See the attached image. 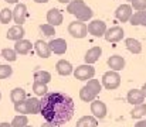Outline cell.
Instances as JSON below:
<instances>
[{
	"label": "cell",
	"instance_id": "cell-1",
	"mask_svg": "<svg viewBox=\"0 0 146 127\" xmlns=\"http://www.w3.org/2000/svg\"><path fill=\"white\" fill-rule=\"evenodd\" d=\"M40 114L47 123L61 126L70 122L74 116V100L62 92H47L40 100Z\"/></svg>",
	"mask_w": 146,
	"mask_h": 127
},
{
	"label": "cell",
	"instance_id": "cell-2",
	"mask_svg": "<svg viewBox=\"0 0 146 127\" xmlns=\"http://www.w3.org/2000/svg\"><path fill=\"white\" fill-rule=\"evenodd\" d=\"M40 109L41 105L37 97H26L23 102L14 105V110L19 114H38Z\"/></svg>",
	"mask_w": 146,
	"mask_h": 127
},
{
	"label": "cell",
	"instance_id": "cell-3",
	"mask_svg": "<svg viewBox=\"0 0 146 127\" xmlns=\"http://www.w3.org/2000/svg\"><path fill=\"white\" fill-rule=\"evenodd\" d=\"M102 85L108 90H113L121 85V76L116 71H108L102 76Z\"/></svg>",
	"mask_w": 146,
	"mask_h": 127
},
{
	"label": "cell",
	"instance_id": "cell-4",
	"mask_svg": "<svg viewBox=\"0 0 146 127\" xmlns=\"http://www.w3.org/2000/svg\"><path fill=\"white\" fill-rule=\"evenodd\" d=\"M72 72H74L75 79H78V81H88V79H92L94 75H95V69H94V66L90 65V64L80 65V66H77L75 71H72Z\"/></svg>",
	"mask_w": 146,
	"mask_h": 127
},
{
	"label": "cell",
	"instance_id": "cell-5",
	"mask_svg": "<svg viewBox=\"0 0 146 127\" xmlns=\"http://www.w3.org/2000/svg\"><path fill=\"white\" fill-rule=\"evenodd\" d=\"M68 33L74 37V38H84L88 34L87 26L82 21H72L68 26Z\"/></svg>",
	"mask_w": 146,
	"mask_h": 127
},
{
	"label": "cell",
	"instance_id": "cell-6",
	"mask_svg": "<svg viewBox=\"0 0 146 127\" xmlns=\"http://www.w3.org/2000/svg\"><path fill=\"white\" fill-rule=\"evenodd\" d=\"M11 11H13V20H14V23H17L19 26H23L26 23V20H27V16H29L26 4L17 3L16 7H14V10H11Z\"/></svg>",
	"mask_w": 146,
	"mask_h": 127
},
{
	"label": "cell",
	"instance_id": "cell-7",
	"mask_svg": "<svg viewBox=\"0 0 146 127\" xmlns=\"http://www.w3.org/2000/svg\"><path fill=\"white\" fill-rule=\"evenodd\" d=\"M88 33L92 34L94 37H104L105 31H106V24L102 21V20H94L88 24L87 27Z\"/></svg>",
	"mask_w": 146,
	"mask_h": 127
},
{
	"label": "cell",
	"instance_id": "cell-8",
	"mask_svg": "<svg viewBox=\"0 0 146 127\" xmlns=\"http://www.w3.org/2000/svg\"><path fill=\"white\" fill-rule=\"evenodd\" d=\"M104 37L108 42H118L123 38V30H122V27H118V26L106 28Z\"/></svg>",
	"mask_w": 146,
	"mask_h": 127
},
{
	"label": "cell",
	"instance_id": "cell-9",
	"mask_svg": "<svg viewBox=\"0 0 146 127\" xmlns=\"http://www.w3.org/2000/svg\"><path fill=\"white\" fill-rule=\"evenodd\" d=\"M48 47L51 52H54L57 55H62L67 51V41L64 38H52L48 42Z\"/></svg>",
	"mask_w": 146,
	"mask_h": 127
},
{
	"label": "cell",
	"instance_id": "cell-10",
	"mask_svg": "<svg viewBox=\"0 0 146 127\" xmlns=\"http://www.w3.org/2000/svg\"><path fill=\"white\" fill-rule=\"evenodd\" d=\"M91 113L95 119H104L106 116V105L101 100H92L91 103Z\"/></svg>",
	"mask_w": 146,
	"mask_h": 127
},
{
	"label": "cell",
	"instance_id": "cell-11",
	"mask_svg": "<svg viewBox=\"0 0 146 127\" xmlns=\"http://www.w3.org/2000/svg\"><path fill=\"white\" fill-rule=\"evenodd\" d=\"M131 16H132V7H131L129 4H121V6L116 9V11H115V17H116L119 21H122V23L129 21Z\"/></svg>",
	"mask_w": 146,
	"mask_h": 127
},
{
	"label": "cell",
	"instance_id": "cell-12",
	"mask_svg": "<svg viewBox=\"0 0 146 127\" xmlns=\"http://www.w3.org/2000/svg\"><path fill=\"white\" fill-rule=\"evenodd\" d=\"M24 34H26V31H24L23 26L16 24V26H13V27H10V28H9V31H7L6 37H7V40L19 41V40H21V38L24 37Z\"/></svg>",
	"mask_w": 146,
	"mask_h": 127
},
{
	"label": "cell",
	"instance_id": "cell-13",
	"mask_svg": "<svg viewBox=\"0 0 146 127\" xmlns=\"http://www.w3.org/2000/svg\"><path fill=\"white\" fill-rule=\"evenodd\" d=\"M108 66L112 69V71H121V69H123L125 68V59H123V57H121V55H112V57H109L108 58Z\"/></svg>",
	"mask_w": 146,
	"mask_h": 127
},
{
	"label": "cell",
	"instance_id": "cell-14",
	"mask_svg": "<svg viewBox=\"0 0 146 127\" xmlns=\"http://www.w3.org/2000/svg\"><path fill=\"white\" fill-rule=\"evenodd\" d=\"M47 23H48L50 26H52V27L60 26L62 23V14H61V11L58 9H51V10H48V13H47Z\"/></svg>",
	"mask_w": 146,
	"mask_h": 127
},
{
	"label": "cell",
	"instance_id": "cell-15",
	"mask_svg": "<svg viewBox=\"0 0 146 127\" xmlns=\"http://www.w3.org/2000/svg\"><path fill=\"white\" fill-rule=\"evenodd\" d=\"M101 54H102V48H101V47H92L91 49L87 51V54H85V57H84L85 64H90V65L95 64L98 59H99Z\"/></svg>",
	"mask_w": 146,
	"mask_h": 127
},
{
	"label": "cell",
	"instance_id": "cell-16",
	"mask_svg": "<svg viewBox=\"0 0 146 127\" xmlns=\"http://www.w3.org/2000/svg\"><path fill=\"white\" fill-rule=\"evenodd\" d=\"M31 47H33L31 41L21 38V40L16 41V44H14V51H16V54H20V55H26V54H29V52L31 51Z\"/></svg>",
	"mask_w": 146,
	"mask_h": 127
},
{
	"label": "cell",
	"instance_id": "cell-17",
	"mask_svg": "<svg viewBox=\"0 0 146 127\" xmlns=\"http://www.w3.org/2000/svg\"><path fill=\"white\" fill-rule=\"evenodd\" d=\"M128 102L131 105H135V106L142 105L145 102V96L142 95L141 89H132V90H129L128 92Z\"/></svg>",
	"mask_w": 146,
	"mask_h": 127
},
{
	"label": "cell",
	"instance_id": "cell-18",
	"mask_svg": "<svg viewBox=\"0 0 146 127\" xmlns=\"http://www.w3.org/2000/svg\"><path fill=\"white\" fill-rule=\"evenodd\" d=\"M55 69H57V72H58L60 75H62V76H68V75H71L72 71H74L71 62H68V61H65V59H60V61L57 62V65H55Z\"/></svg>",
	"mask_w": 146,
	"mask_h": 127
},
{
	"label": "cell",
	"instance_id": "cell-19",
	"mask_svg": "<svg viewBox=\"0 0 146 127\" xmlns=\"http://www.w3.org/2000/svg\"><path fill=\"white\" fill-rule=\"evenodd\" d=\"M34 48H36L37 55H38V57H41V58H48L50 55H51V51H50L48 44H47V42H44L43 40L36 41V44H34Z\"/></svg>",
	"mask_w": 146,
	"mask_h": 127
},
{
	"label": "cell",
	"instance_id": "cell-20",
	"mask_svg": "<svg viewBox=\"0 0 146 127\" xmlns=\"http://www.w3.org/2000/svg\"><path fill=\"white\" fill-rule=\"evenodd\" d=\"M129 21L132 26H146V10H139L136 13H132Z\"/></svg>",
	"mask_w": 146,
	"mask_h": 127
},
{
	"label": "cell",
	"instance_id": "cell-21",
	"mask_svg": "<svg viewBox=\"0 0 146 127\" xmlns=\"http://www.w3.org/2000/svg\"><path fill=\"white\" fill-rule=\"evenodd\" d=\"M97 96L98 95L88 86V85H85V86L80 90V97H81V100H84V102H92Z\"/></svg>",
	"mask_w": 146,
	"mask_h": 127
},
{
	"label": "cell",
	"instance_id": "cell-22",
	"mask_svg": "<svg viewBox=\"0 0 146 127\" xmlns=\"http://www.w3.org/2000/svg\"><path fill=\"white\" fill-rule=\"evenodd\" d=\"M26 97H27V95H26V90L23 88H14L10 93V99L14 105L19 103V102H23Z\"/></svg>",
	"mask_w": 146,
	"mask_h": 127
},
{
	"label": "cell",
	"instance_id": "cell-23",
	"mask_svg": "<svg viewBox=\"0 0 146 127\" xmlns=\"http://www.w3.org/2000/svg\"><path fill=\"white\" fill-rule=\"evenodd\" d=\"M125 45H126L128 51L132 52V54H141V52H142V45H141V42L138 41V40H135V38H126Z\"/></svg>",
	"mask_w": 146,
	"mask_h": 127
},
{
	"label": "cell",
	"instance_id": "cell-24",
	"mask_svg": "<svg viewBox=\"0 0 146 127\" xmlns=\"http://www.w3.org/2000/svg\"><path fill=\"white\" fill-rule=\"evenodd\" d=\"M77 127H97L98 126V119L94 116H84L77 122Z\"/></svg>",
	"mask_w": 146,
	"mask_h": 127
},
{
	"label": "cell",
	"instance_id": "cell-25",
	"mask_svg": "<svg viewBox=\"0 0 146 127\" xmlns=\"http://www.w3.org/2000/svg\"><path fill=\"white\" fill-rule=\"evenodd\" d=\"M92 14H94V11L91 10V7H88V6L85 4V6L75 14V17H77L78 21H82V23H84V21H88V20L92 17Z\"/></svg>",
	"mask_w": 146,
	"mask_h": 127
},
{
	"label": "cell",
	"instance_id": "cell-26",
	"mask_svg": "<svg viewBox=\"0 0 146 127\" xmlns=\"http://www.w3.org/2000/svg\"><path fill=\"white\" fill-rule=\"evenodd\" d=\"M84 6H85V3H84L82 0H71V1L68 3V6H67V11H68L70 14L75 16Z\"/></svg>",
	"mask_w": 146,
	"mask_h": 127
},
{
	"label": "cell",
	"instance_id": "cell-27",
	"mask_svg": "<svg viewBox=\"0 0 146 127\" xmlns=\"http://www.w3.org/2000/svg\"><path fill=\"white\" fill-rule=\"evenodd\" d=\"M34 81L47 85L51 81V75H50V72H47V71H36L34 72Z\"/></svg>",
	"mask_w": 146,
	"mask_h": 127
},
{
	"label": "cell",
	"instance_id": "cell-28",
	"mask_svg": "<svg viewBox=\"0 0 146 127\" xmlns=\"http://www.w3.org/2000/svg\"><path fill=\"white\" fill-rule=\"evenodd\" d=\"M13 127H26L29 124V119H27V114H17L13 122L10 123Z\"/></svg>",
	"mask_w": 146,
	"mask_h": 127
},
{
	"label": "cell",
	"instance_id": "cell-29",
	"mask_svg": "<svg viewBox=\"0 0 146 127\" xmlns=\"http://www.w3.org/2000/svg\"><path fill=\"white\" fill-rule=\"evenodd\" d=\"M131 116H132L133 119H142V117H145L146 116V105L145 103L138 105V106L131 112Z\"/></svg>",
	"mask_w": 146,
	"mask_h": 127
},
{
	"label": "cell",
	"instance_id": "cell-30",
	"mask_svg": "<svg viewBox=\"0 0 146 127\" xmlns=\"http://www.w3.org/2000/svg\"><path fill=\"white\" fill-rule=\"evenodd\" d=\"M33 90H34V93H36L37 96H44V95L48 92V88H47L46 84H41V82L34 81V84H33Z\"/></svg>",
	"mask_w": 146,
	"mask_h": 127
},
{
	"label": "cell",
	"instance_id": "cell-31",
	"mask_svg": "<svg viewBox=\"0 0 146 127\" xmlns=\"http://www.w3.org/2000/svg\"><path fill=\"white\" fill-rule=\"evenodd\" d=\"M13 20V11L10 9H3L0 13V23L1 24H9Z\"/></svg>",
	"mask_w": 146,
	"mask_h": 127
},
{
	"label": "cell",
	"instance_id": "cell-32",
	"mask_svg": "<svg viewBox=\"0 0 146 127\" xmlns=\"http://www.w3.org/2000/svg\"><path fill=\"white\" fill-rule=\"evenodd\" d=\"M1 57H3L6 61H9V62H14V61L17 59L16 51H14V49H10V48H4V49L1 51Z\"/></svg>",
	"mask_w": 146,
	"mask_h": 127
},
{
	"label": "cell",
	"instance_id": "cell-33",
	"mask_svg": "<svg viewBox=\"0 0 146 127\" xmlns=\"http://www.w3.org/2000/svg\"><path fill=\"white\" fill-rule=\"evenodd\" d=\"M40 30H41V33H43L46 37H51V36H54V34H55L54 27H52V26H50L48 23H47V24H41V26H40Z\"/></svg>",
	"mask_w": 146,
	"mask_h": 127
},
{
	"label": "cell",
	"instance_id": "cell-34",
	"mask_svg": "<svg viewBox=\"0 0 146 127\" xmlns=\"http://www.w3.org/2000/svg\"><path fill=\"white\" fill-rule=\"evenodd\" d=\"M11 74H13L11 66H9V65H0V79H6Z\"/></svg>",
	"mask_w": 146,
	"mask_h": 127
},
{
	"label": "cell",
	"instance_id": "cell-35",
	"mask_svg": "<svg viewBox=\"0 0 146 127\" xmlns=\"http://www.w3.org/2000/svg\"><path fill=\"white\" fill-rule=\"evenodd\" d=\"M88 86L97 93V95H99V92H101V89H102V86H101V84H99V81L98 79H90L88 81Z\"/></svg>",
	"mask_w": 146,
	"mask_h": 127
},
{
	"label": "cell",
	"instance_id": "cell-36",
	"mask_svg": "<svg viewBox=\"0 0 146 127\" xmlns=\"http://www.w3.org/2000/svg\"><path fill=\"white\" fill-rule=\"evenodd\" d=\"M132 1V6L135 10H146V0H131Z\"/></svg>",
	"mask_w": 146,
	"mask_h": 127
},
{
	"label": "cell",
	"instance_id": "cell-37",
	"mask_svg": "<svg viewBox=\"0 0 146 127\" xmlns=\"http://www.w3.org/2000/svg\"><path fill=\"white\" fill-rule=\"evenodd\" d=\"M135 127H146V119H145V120H141V122H138V123L135 124Z\"/></svg>",
	"mask_w": 146,
	"mask_h": 127
},
{
	"label": "cell",
	"instance_id": "cell-38",
	"mask_svg": "<svg viewBox=\"0 0 146 127\" xmlns=\"http://www.w3.org/2000/svg\"><path fill=\"white\" fill-rule=\"evenodd\" d=\"M141 92H142V95L146 97V84H143V86H142V89H141Z\"/></svg>",
	"mask_w": 146,
	"mask_h": 127
},
{
	"label": "cell",
	"instance_id": "cell-39",
	"mask_svg": "<svg viewBox=\"0 0 146 127\" xmlns=\"http://www.w3.org/2000/svg\"><path fill=\"white\" fill-rule=\"evenodd\" d=\"M41 127H54V124H51V123H44V124H41Z\"/></svg>",
	"mask_w": 146,
	"mask_h": 127
},
{
	"label": "cell",
	"instance_id": "cell-40",
	"mask_svg": "<svg viewBox=\"0 0 146 127\" xmlns=\"http://www.w3.org/2000/svg\"><path fill=\"white\" fill-rule=\"evenodd\" d=\"M0 127H13V126H11V124H9V123H1Z\"/></svg>",
	"mask_w": 146,
	"mask_h": 127
},
{
	"label": "cell",
	"instance_id": "cell-41",
	"mask_svg": "<svg viewBox=\"0 0 146 127\" xmlns=\"http://www.w3.org/2000/svg\"><path fill=\"white\" fill-rule=\"evenodd\" d=\"M36 3H47V1H50V0H34Z\"/></svg>",
	"mask_w": 146,
	"mask_h": 127
},
{
	"label": "cell",
	"instance_id": "cell-42",
	"mask_svg": "<svg viewBox=\"0 0 146 127\" xmlns=\"http://www.w3.org/2000/svg\"><path fill=\"white\" fill-rule=\"evenodd\" d=\"M4 1H7V3H17L19 0H4Z\"/></svg>",
	"mask_w": 146,
	"mask_h": 127
},
{
	"label": "cell",
	"instance_id": "cell-43",
	"mask_svg": "<svg viewBox=\"0 0 146 127\" xmlns=\"http://www.w3.org/2000/svg\"><path fill=\"white\" fill-rule=\"evenodd\" d=\"M58 1H60V3H64V4H65V3H70L71 0H58Z\"/></svg>",
	"mask_w": 146,
	"mask_h": 127
},
{
	"label": "cell",
	"instance_id": "cell-44",
	"mask_svg": "<svg viewBox=\"0 0 146 127\" xmlns=\"http://www.w3.org/2000/svg\"><path fill=\"white\" fill-rule=\"evenodd\" d=\"M0 99H1V92H0Z\"/></svg>",
	"mask_w": 146,
	"mask_h": 127
},
{
	"label": "cell",
	"instance_id": "cell-45",
	"mask_svg": "<svg viewBox=\"0 0 146 127\" xmlns=\"http://www.w3.org/2000/svg\"><path fill=\"white\" fill-rule=\"evenodd\" d=\"M26 127H33V126H26Z\"/></svg>",
	"mask_w": 146,
	"mask_h": 127
},
{
	"label": "cell",
	"instance_id": "cell-46",
	"mask_svg": "<svg viewBox=\"0 0 146 127\" xmlns=\"http://www.w3.org/2000/svg\"><path fill=\"white\" fill-rule=\"evenodd\" d=\"M145 117H146V116H145Z\"/></svg>",
	"mask_w": 146,
	"mask_h": 127
}]
</instances>
